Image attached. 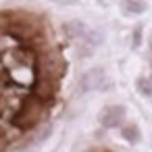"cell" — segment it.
Segmentation results:
<instances>
[{
	"instance_id": "obj_2",
	"label": "cell",
	"mask_w": 152,
	"mask_h": 152,
	"mask_svg": "<svg viewBox=\"0 0 152 152\" xmlns=\"http://www.w3.org/2000/svg\"><path fill=\"white\" fill-rule=\"evenodd\" d=\"M65 31H67L69 38H73V40H83V42H88V44H92V46H96V44L102 42V36L96 34L94 29H90V27H88L86 23H81V21H69V23L65 25Z\"/></svg>"
},
{
	"instance_id": "obj_9",
	"label": "cell",
	"mask_w": 152,
	"mask_h": 152,
	"mask_svg": "<svg viewBox=\"0 0 152 152\" xmlns=\"http://www.w3.org/2000/svg\"><path fill=\"white\" fill-rule=\"evenodd\" d=\"M142 25H135L133 27V40H131V46L133 48H137V46H142Z\"/></svg>"
},
{
	"instance_id": "obj_1",
	"label": "cell",
	"mask_w": 152,
	"mask_h": 152,
	"mask_svg": "<svg viewBox=\"0 0 152 152\" xmlns=\"http://www.w3.org/2000/svg\"><path fill=\"white\" fill-rule=\"evenodd\" d=\"M44 106H46V102L40 100L36 94H34V96H25V98L19 102L17 110L13 113L11 125H13L15 129H19V131L34 129V127L40 123V119H42Z\"/></svg>"
},
{
	"instance_id": "obj_4",
	"label": "cell",
	"mask_w": 152,
	"mask_h": 152,
	"mask_svg": "<svg viewBox=\"0 0 152 152\" xmlns=\"http://www.w3.org/2000/svg\"><path fill=\"white\" fill-rule=\"evenodd\" d=\"M102 83H104V71L102 69H90L81 75L79 90L81 92H94V90L102 88Z\"/></svg>"
},
{
	"instance_id": "obj_10",
	"label": "cell",
	"mask_w": 152,
	"mask_h": 152,
	"mask_svg": "<svg viewBox=\"0 0 152 152\" xmlns=\"http://www.w3.org/2000/svg\"><path fill=\"white\" fill-rule=\"evenodd\" d=\"M52 2L58 7H75V4H79V0H52Z\"/></svg>"
},
{
	"instance_id": "obj_7",
	"label": "cell",
	"mask_w": 152,
	"mask_h": 152,
	"mask_svg": "<svg viewBox=\"0 0 152 152\" xmlns=\"http://www.w3.org/2000/svg\"><path fill=\"white\" fill-rule=\"evenodd\" d=\"M121 135H123V140H125V142H129V144H137V142L142 140L137 125H125V127L121 129Z\"/></svg>"
},
{
	"instance_id": "obj_5",
	"label": "cell",
	"mask_w": 152,
	"mask_h": 152,
	"mask_svg": "<svg viewBox=\"0 0 152 152\" xmlns=\"http://www.w3.org/2000/svg\"><path fill=\"white\" fill-rule=\"evenodd\" d=\"M123 119H125V106L113 104V106H106V108H104V113H102V117H100V123H102L104 127L113 129V127L121 125Z\"/></svg>"
},
{
	"instance_id": "obj_8",
	"label": "cell",
	"mask_w": 152,
	"mask_h": 152,
	"mask_svg": "<svg viewBox=\"0 0 152 152\" xmlns=\"http://www.w3.org/2000/svg\"><path fill=\"white\" fill-rule=\"evenodd\" d=\"M137 92L142 94V96H152V81L150 79H146V77H140L137 79Z\"/></svg>"
},
{
	"instance_id": "obj_6",
	"label": "cell",
	"mask_w": 152,
	"mask_h": 152,
	"mask_svg": "<svg viewBox=\"0 0 152 152\" xmlns=\"http://www.w3.org/2000/svg\"><path fill=\"white\" fill-rule=\"evenodd\" d=\"M121 11L123 15L131 17V15H142L146 11V2H142V0H123L121 2Z\"/></svg>"
},
{
	"instance_id": "obj_3",
	"label": "cell",
	"mask_w": 152,
	"mask_h": 152,
	"mask_svg": "<svg viewBox=\"0 0 152 152\" xmlns=\"http://www.w3.org/2000/svg\"><path fill=\"white\" fill-rule=\"evenodd\" d=\"M56 81H58V79H54V77H50V75H46V73H36V79H34L31 90H34V94H36L40 100H44V102L48 104V102H52V98H54Z\"/></svg>"
}]
</instances>
